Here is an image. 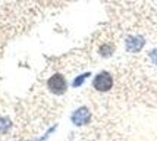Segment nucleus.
<instances>
[{
	"mask_svg": "<svg viewBox=\"0 0 157 141\" xmlns=\"http://www.w3.org/2000/svg\"><path fill=\"white\" fill-rule=\"evenodd\" d=\"M47 88L53 94H57V96L65 94L66 88H68V84H66L65 76H63L62 74H53L47 80Z\"/></svg>",
	"mask_w": 157,
	"mask_h": 141,
	"instance_id": "2",
	"label": "nucleus"
},
{
	"mask_svg": "<svg viewBox=\"0 0 157 141\" xmlns=\"http://www.w3.org/2000/svg\"><path fill=\"white\" fill-rule=\"evenodd\" d=\"M150 57H151V61L157 65V49H154V50H151L150 52Z\"/></svg>",
	"mask_w": 157,
	"mask_h": 141,
	"instance_id": "4",
	"label": "nucleus"
},
{
	"mask_svg": "<svg viewBox=\"0 0 157 141\" xmlns=\"http://www.w3.org/2000/svg\"><path fill=\"white\" fill-rule=\"evenodd\" d=\"M144 44H145V40L141 35H128L125 40V46L128 52H140Z\"/></svg>",
	"mask_w": 157,
	"mask_h": 141,
	"instance_id": "3",
	"label": "nucleus"
},
{
	"mask_svg": "<svg viewBox=\"0 0 157 141\" xmlns=\"http://www.w3.org/2000/svg\"><path fill=\"white\" fill-rule=\"evenodd\" d=\"M93 87L98 93H107L113 87V76L107 71H101L94 76L93 80Z\"/></svg>",
	"mask_w": 157,
	"mask_h": 141,
	"instance_id": "1",
	"label": "nucleus"
}]
</instances>
